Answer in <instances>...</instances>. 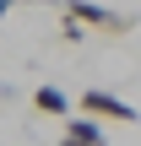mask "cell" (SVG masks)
I'll return each instance as SVG.
<instances>
[{
  "label": "cell",
  "instance_id": "obj_5",
  "mask_svg": "<svg viewBox=\"0 0 141 146\" xmlns=\"http://www.w3.org/2000/svg\"><path fill=\"white\" fill-rule=\"evenodd\" d=\"M82 38H87V27H82L76 16H65V43H82Z\"/></svg>",
  "mask_w": 141,
  "mask_h": 146
},
{
  "label": "cell",
  "instance_id": "obj_4",
  "mask_svg": "<svg viewBox=\"0 0 141 146\" xmlns=\"http://www.w3.org/2000/svg\"><path fill=\"white\" fill-rule=\"evenodd\" d=\"M33 103H38V114H54V119H71V98H65L60 87H38V92H33Z\"/></svg>",
  "mask_w": 141,
  "mask_h": 146
},
{
  "label": "cell",
  "instance_id": "obj_1",
  "mask_svg": "<svg viewBox=\"0 0 141 146\" xmlns=\"http://www.w3.org/2000/svg\"><path fill=\"white\" fill-rule=\"evenodd\" d=\"M65 16H76L82 27H103V33H130V16L109 11V5H92V0H71Z\"/></svg>",
  "mask_w": 141,
  "mask_h": 146
},
{
  "label": "cell",
  "instance_id": "obj_2",
  "mask_svg": "<svg viewBox=\"0 0 141 146\" xmlns=\"http://www.w3.org/2000/svg\"><path fill=\"white\" fill-rule=\"evenodd\" d=\"M82 114H92V119H120V125H136V119H141L130 103H120V98H114V92H103V87L82 92Z\"/></svg>",
  "mask_w": 141,
  "mask_h": 146
},
{
  "label": "cell",
  "instance_id": "obj_6",
  "mask_svg": "<svg viewBox=\"0 0 141 146\" xmlns=\"http://www.w3.org/2000/svg\"><path fill=\"white\" fill-rule=\"evenodd\" d=\"M5 11H11V0H0V16H5Z\"/></svg>",
  "mask_w": 141,
  "mask_h": 146
},
{
  "label": "cell",
  "instance_id": "obj_3",
  "mask_svg": "<svg viewBox=\"0 0 141 146\" xmlns=\"http://www.w3.org/2000/svg\"><path fill=\"white\" fill-rule=\"evenodd\" d=\"M65 146H109V141H103L98 119L87 114V119H65Z\"/></svg>",
  "mask_w": 141,
  "mask_h": 146
}]
</instances>
